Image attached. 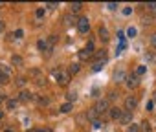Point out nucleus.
<instances>
[{"instance_id": "obj_1", "label": "nucleus", "mask_w": 156, "mask_h": 132, "mask_svg": "<svg viewBox=\"0 0 156 132\" xmlns=\"http://www.w3.org/2000/svg\"><path fill=\"white\" fill-rule=\"evenodd\" d=\"M77 31L83 33V35L90 31V22H88V19H87V17H81L79 20H77Z\"/></svg>"}, {"instance_id": "obj_2", "label": "nucleus", "mask_w": 156, "mask_h": 132, "mask_svg": "<svg viewBox=\"0 0 156 132\" xmlns=\"http://www.w3.org/2000/svg\"><path fill=\"white\" fill-rule=\"evenodd\" d=\"M92 53H94V42H88V44L79 51V59H81V61H87V59L92 57Z\"/></svg>"}, {"instance_id": "obj_3", "label": "nucleus", "mask_w": 156, "mask_h": 132, "mask_svg": "<svg viewBox=\"0 0 156 132\" xmlns=\"http://www.w3.org/2000/svg\"><path fill=\"white\" fill-rule=\"evenodd\" d=\"M55 79H57V83L61 86H66L70 83V72H57L55 74Z\"/></svg>"}, {"instance_id": "obj_4", "label": "nucleus", "mask_w": 156, "mask_h": 132, "mask_svg": "<svg viewBox=\"0 0 156 132\" xmlns=\"http://www.w3.org/2000/svg\"><path fill=\"white\" fill-rule=\"evenodd\" d=\"M96 110H98V114H105V112H110V108H108V99H99L98 103H96V106H94Z\"/></svg>"}, {"instance_id": "obj_5", "label": "nucleus", "mask_w": 156, "mask_h": 132, "mask_svg": "<svg viewBox=\"0 0 156 132\" xmlns=\"http://www.w3.org/2000/svg\"><path fill=\"white\" fill-rule=\"evenodd\" d=\"M136 106H138V97H134V96H129V97L125 99V110L132 112Z\"/></svg>"}, {"instance_id": "obj_6", "label": "nucleus", "mask_w": 156, "mask_h": 132, "mask_svg": "<svg viewBox=\"0 0 156 132\" xmlns=\"http://www.w3.org/2000/svg\"><path fill=\"white\" fill-rule=\"evenodd\" d=\"M138 85H140V77L136 75V74H130V75H127V86L132 90V88H138Z\"/></svg>"}, {"instance_id": "obj_7", "label": "nucleus", "mask_w": 156, "mask_h": 132, "mask_svg": "<svg viewBox=\"0 0 156 132\" xmlns=\"http://www.w3.org/2000/svg\"><path fill=\"white\" fill-rule=\"evenodd\" d=\"M119 123L129 127V125L132 123V112H129V110H123V114H121V117H119Z\"/></svg>"}, {"instance_id": "obj_8", "label": "nucleus", "mask_w": 156, "mask_h": 132, "mask_svg": "<svg viewBox=\"0 0 156 132\" xmlns=\"http://www.w3.org/2000/svg\"><path fill=\"white\" fill-rule=\"evenodd\" d=\"M33 97H35V96H33L30 90H22V92L19 94V101H20V103H28V101H31Z\"/></svg>"}, {"instance_id": "obj_9", "label": "nucleus", "mask_w": 156, "mask_h": 132, "mask_svg": "<svg viewBox=\"0 0 156 132\" xmlns=\"http://www.w3.org/2000/svg\"><path fill=\"white\" fill-rule=\"evenodd\" d=\"M123 81H127V74L123 70H116L114 72V83H123Z\"/></svg>"}, {"instance_id": "obj_10", "label": "nucleus", "mask_w": 156, "mask_h": 132, "mask_svg": "<svg viewBox=\"0 0 156 132\" xmlns=\"http://www.w3.org/2000/svg\"><path fill=\"white\" fill-rule=\"evenodd\" d=\"M121 114H123V110H121V108H118V106H112V108H110V112H108V116H110L112 119H116V121H119Z\"/></svg>"}, {"instance_id": "obj_11", "label": "nucleus", "mask_w": 156, "mask_h": 132, "mask_svg": "<svg viewBox=\"0 0 156 132\" xmlns=\"http://www.w3.org/2000/svg\"><path fill=\"white\" fill-rule=\"evenodd\" d=\"M99 39H101L103 42H107V40L110 39V35H108V30H107V28H103V26L99 28Z\"/></svg>"}, {"instance_id": "obj_12", "label": "nucleus", "mask_w": 156, "mask_h": 132, "mask_svg": "<svg viewBox=\"0 0 156 132\" xmlns=\"http://www.w3.org/2000/svg\"><path fill=\"white\" fill-rule=\"evenodd\" d=\"M37 48H39L41 51H44V50H46V51H50V46H48V40H44V39H41V40L37 42Z\"/></svg>"}, {"instance_id": "obj_13", "label": "nucleus", "mask_w": 156, "mask_h": 132, "mask_svg": "<svg viewBox=\"0 0 156 132\" xmlns=\"http://www.w3.org/2000/svg\"><path fill=\"white\" fill-rule=\"evenodd\" d=\"M11 64H13V66H22V64H24V59H22L20 55H13V57H11Z\"/></svg>"}, {"instance_id": "obj_14", "label": "nucleus", "mask_w": 156, "mask_h": 132, "mask_svg": "<svg viewBox=\"0 0 156 132\" xmlns=\"http://www.w3.org/2000/svg\"><path fill=\"white\" fill-rule=\"evenodd\" d=\"M19 103H20L19 99H8V101H6V106H8V110H13V108L19 106Z\"/></svg>"}, {"instance_id": "obj_15", "label": "nucleus", "mask_w": 156, "mask_h": 132, "mask_svg": "<svg viewBox=\"0 0 156 132\" xmlns=\"http://www.w3.org/2000/svg\"><path fill=\"white\" fill-rule=\"evenodd\" d=\"M98 116H99V114H98V110H96V108H90V110L87 112V117H88V119H90L92 123H94V121L98 119Z\"/></svg>"}, {"instance_id": "obj_16", "label": "nucleus", "mask_w": 156, "mask_h": 132, "mask_svg": "<svg viewBox=\"0 0 156 132\" xmlns=\"http://www.w3.org/2000/svg\"><path fill=\"white\" fill-rule=\"evenodd\" d=\"M140 132H152L151 123H149V121H141V125H140Z\"/></svg>"}, {"instance_id": "obj_17", "label": "nucleus", "mask_w": 156, "mask_h": 132, "mask_svg": "<svg viewBox=\"0 0 156 132\" xmlns=\"http://www.w3.org/2000/svg\"><path fill=\"white\" fill-rule=\"evenodd\" d=\"M79 70H81L79 62H73V64L70 66V75H75V74H79Z\"/></svg>"}, {"instance_id": "obj_18", "label": "nucleus", "mask_w": 156, "mask_h": 132, "mask_svg": "<svg viewBox=\"0 0 156 132\" xmlns=\"http://www.w3.org/2000/svg\"><path fill=\"white\" fill-rule=\"evenodd\" d=\"M145 72H147V66H143V64H138V66H136V70H134V74H136L138 77H140V75H143Z\"/></svg>"}, {"instance_id": "obj_19", "label": "nucleus", "mask_w": 156, "mask_h": 132, "mask_svg": "<svg viewBox=\"0 0 156 132\" xmlns=\"http://www.w3.org/2000/svg\"><path fill=\"white\" fill-rule=\"evenodd\" d=\"M44 15H46V9H44V8H37V9H35V19H37V20L44 19Z\"/></svg>"}, {"instance_id": "obj_20", "label": "nucleus", "mask_w": 156, "mask_h": 132, "mask_svg": "<svg viewBox=\"0 0 156 132\" xmlns=\"http://www.w3.org/2000/svg\"><path fill=\"white\" fill-rule=\"evenodd\" d=\"M37 103H39L41 106H48V105H50V97H46V96H41V97H37Z\"/></svg>"}, {"instance_id": "obj_21", "label": "nucleus", "mask_w": 156, "mask_h": 132, "mask_svg": "<svg viewBox=\"0 0 156 132\" xmlns=\"http://www.w3.org/2000/svg\"><path fill=\"white\" fill-rule=\"evenodd\" d=\"M0 75H8V77H11V70L8 68L6 64H0Z\"/></svg>"}, {"instance_id": "obj_22", "label": "nucleus", "mask_w": 156, "mask_h": 132, "mask_svg": "<svg viewBox=\"0 0 156 132\" xmlns=\"http://www.w3.org/2000/svg\"><path fill=\"white\" fill-rule=\"evenodd\" d=\"M105 59H107V51H105V50L96 51V61H105Z\"/></svg>"}, {"instance_id": "obj_23", "label": "nucleus", "mask_w": 156, "mask_h": 132, "mask_svg": "<svg viewBox=\"0 0 156 132\" xmlns=\"http://www.w3.org/2000/svg\"><path fill=\"white\" fill-rule=\"evenodd\" d=\"M81 8H83V4H81V2L72 4V13H79V11H81Z\"/></svg>"}, {"instance_id": "obj_24", "label": "nucleus", "mask_w": 156, "mask_h": 132, "mask_svg": "<svg viewBox=\"0 0 156 132\" xmlns=\"http://www.w3.org/2000/svg\"><path fill=\"white\" fill-rule=\"evenodd\" d=\"M103 62H105V61H96L94 66H92V70H94V72H99V70L103 68Z\"/></svg>"}, {"instance_id": "obj_25", "label": "nucleus", "mask_w": 156, "mask_h": 132, "mask_svg": "<svg viewBox=\"0 0 156 132\" xmlns=\"http://www.w3.org/2000/svg\"><path fill=\"white\" fill-rule=\"evenodd\" d=\"M70 110H72V103H64V105L61 106V112H62V114H68Z\"/></svg>"}, {"instance_id": "obj_26", "label": "nucleus", "mask_w": 156, "mask_h": 132, "mask_svg": "<svg viewBox=\"0 0 156 132\" xmlns=\"http://www.w3.org/2000/svg\"><path fill=\"white\" fill-rule=\"evenodd\" d=\"M127 132H140V125H134V123L129 125L127 127Z\"/></svg>"}, {"instance_id": "obj_27", "label": "nucleus", "mask_w": 156, "mask_h": 132, "mask_svg": "<svg viewBox=\"0 0 156 132\" xmlns=\"http://www.w3.org/2000/svg\"><path fill=\"white\" fill-rule=\"evenodd\" d=\"M121 13H123V15H125V17H129V15H130V13H132V8H130V6H125V8H123V9H121Z\"/></svg>"}, {"instance_id": "obj_28", "label": "nucleus", "mask_w": 156, "mask_h": 132, "mask_svg": "<svg viewBox=\"0 0 156 132\" xmlns=\"http://www.w3.org/2000/svg\"><path fill=\"white\" fill-rule=\"evenodd\" d=\"M136 33H138V31H136V28H129V30H127V35H129L130 39H132V37H136Z\"/></svg>"}, {"instance_id": "obj_29", "label": "nucleus", "mask_w": 156, "mask_h": 132, "mask_svg": "<svg viewBox=\"0 0 156 132\" xmlns=\"http://www.w3.org/2000/svg\"><path fill=\"white\" fill-rule=\"evenodd\" d=\"M9 79H11V77H8V75H0V85H8Z\"/></svg>"}, {"instance_id": "obj_30", "label": "nucleus", "mask_w": 156, "mask_h": 132, "mask_svg": "<svg viewBox=\"0 0 156 132\" xmlns=\"http://www.w3.org/2000/svg\"><path fill=\"white\" fill-rule=\"evenodd\" d=\"M145 8H147L149 11H156V2H149V4H147Z\"/></svg>"}, {"instance_id": "obj_31", "label": "nucleus", "mask_w": 156, "mask_h": 132, "mask_svg": "<svg viewBox=\"0 0 156 132\" xmlns=\"http://www.w3.org/2000/svg\"><path fill=\"white\" fill-rule=\"evenodd\" d=\"M72 22H75V20H72V15H64V24H72Z\"/></svg>"}, {"instance_id": "obj_32", "label": "nucleus", "mask_w": 156, "mask_h": 132, "mask_svg": "<svg viewBox=\"0 0 156 132\" xmlns=\"http://www.w3.org/2000/svg\"><path fill=\"white\" fill-rule=\"evenodd\" d=\"M24 37V30H17L15 31V39H22Z\"/></svg>"}, {"instance_id": "obj_33", "label": "nucleus", "mask_w": 156, "mask_h": 132, "mask_svg": "<svg viewBox=\"0 0 156 132\" xmlns=\"http://www.w3.org/2000/svg\"><path fill=\"white\" fill-rule=\"evenodd\" d=\"M75 97H77V94H75V92H70V94H68V103L75 101Z\"/></svg>"}, {"instance_id": "obj_34", "label": "nucleus", "mask_w": 156, "mask_h": 132, "mask_svg": "<svg viewBox=\"0 0 156 132\" xmlns=\"http://www.w3.org/2000/svg\"><path fill=\"white\" fill-rule=\"evenodd\" d=\"M107 8H108L110 11H114V9H118V4H114V2H110V4H107Z\"/></svg>"}, {"instance_id": "obj_35", "label": "nucleus", "mask_w": 156, "mask_h": 132, "mask_svg": "<svg viewBox=\"0 0 156 132\" xmlns=\"http://www.w3.org/2000/svg\"><path fill=\"white\" fill-rule=\"evenodd\" d=\"M118 39H119V42H125V33L123 31H118Z\"/></svg>"}, {"instance_id": "obj_36", "label": "nucleus", "mask_w": 156, "mask_h": 132, "mask_svg": "<svg viewBox=\"0 0 156 132\" xmlns=\"http://www.w3.org/2000/svg\"><path fill=\"white\" fill-rule=\"evenodd\" d=\"M152 106H154V101H149V103L145 105V108H147V112H151V110H152Z\"/></svg>"}, {"instance_id": "obj_37", "label": "nucleus", "mask_w": 156, "mask_h": 132, "mask_svg": "<svg viewBox=\"0 0 156 132\" xmlns=\"http://www.w3.org/2000/svg\"><path fill=\"white\" fill-rule=\"evenodd\" d=\"M151 44H152V48H156V33L151 35Z\"/></svg>"}, {"instance_id": "obj_38", "label": "nucleus", "mask_w": 156, "mask_h": 132, "mask_svg": "<svg viewBox=\"0 0 156 132\" xmlns=\"http://www.w3.org/2000/svg\"><path fill=\"white\" fill-rule=\"evenodd\" d=\"M24 83H26L24 77H19V79H17V85H19V86H24Z\"/></svg>"}, {"instance_id": "obj_39", "label": "nucleus", "mask_w": 156, "mask_h": 132, "mask_svg": "<svg viewBox=\"0 0 156 132\" xmlns=\"http://www.w3.org/2000/svg\"><path fill=\"white\" fill-rule=\"evenodd\" d=\"M147 59H149L151 62H154V61H156V55H152V53H147Z\"/></svg>"}, {"instance_id": "obj_40", "label": "nucleus", "mask_w": 156, "mask_h": 132, "mask_svg": "<svg viewBox=\"0 0 156 132\" xmlns=\"http://www.w3.org/2000/svg\"><path fill=\"white\" fill-rule=\"evenodd\" d=\"M116 97H118V94H116V92H110V94H108V99H116Z\"/></svg>"}, {"instance_id": "obj_41", "label": "nucleus", "mask_w": 156, "mask_h": 132, "mask_svg": "<svg viewBox=\"0 0 156 132\" xmlns=\"http://www.w3.org/2000/svg\"><path fill=\"white\" fill-rule=\"evenodd\" d=\"M94 127H96V128H99V127H101V121H99V119H96V121H94Z\"/></svg>"}, {"instance_id": "obj_42", "label": "nucleus", "mask_w": 156, "mask_h": 132, "mask_svg": "<svg viewBox=\"0 0 156 132\" xmlns=\"http://www.w3.org/2000/svg\"><path fill=\"white\" fill-rule=\"evenodd\" d=\"M37 132H53V130H51V128H39Z\"/></svg>"}, {"instance_id": "obj_43", "label": "nucleus", "mask_w": 156, "mask_h": 132, "mask_svg": "<svg viewBox=\"0 0 156 132\" xmlns=\"http://www.w3.org/2000/svg\"><path fill=\"white\" fill-rule=\"evenodd\" d=\"M4 101H6V96H4V94H0V105H2Z\"/></svg>"}, {"instance_id": "obj_44", "label": "nucleus", "mask_w": 156, "mask_h": 132, "mask_svg": "<svg viewBox=\"0 0 156 132\" xmlns=\"http://www.w3.org/2000/svg\"><path fill=\"white\" fill-rule=\"evenodd\" d=\"M4 116H6V114H4V110H0V119H4Z\"/></svg>"}, {"instance_id": "obj_45", "label": "nucleus", "mask_w": 156, "mask_h": 132, "mask_svg": "<svg viewBox=\"0 0 156 132\" xmlns=\"http://www.w3.org/2000/svg\"><path fill=\"white\" fill-rule=\"evenodd\" d=\"M2 30H4V22H2V20H0V31H2Z\"/></svg>"}, {"instance_id": "obj_46", "label": "nucleus", "mask_w": 156, "mask_h": 132, "mask_svg": "<svg viewBox=\"0 0 156 132\" xmlns=\"http://www.w3.org/2000/svg\"><path fill=\"white\" fill-rule=\"evenodd\" d=\"M26 132H37V128H30V130H26Z\"/></svg>"}, {"instance_id": "obj_47", "label": "nucleus", "mask_w": 156, "mask_h": 132, "mask_svg": "<svg viewBox=\"0 0 156 132\" xmlns=\"http://www.w3.org/2000/svg\"><path fill=\"white\" fill-rule=\"evenodd\" d=\"M4 132H15V130H11V128H6V130H4Z\"/></svg>"}, {"instance_id": "obj_48", "label": "nucleus", "mask_w": 156, "mask_h": 132, "mask_svg": "<svg viewBox=\"0 0 156 132\" xmlns=\"http://www.w3.org/2000/svg\"><path fill=\"white\" fill-rule=\"evenodd\" d=\"M154 103H156V92H154Z\"/></svg>"}]
</instances>
